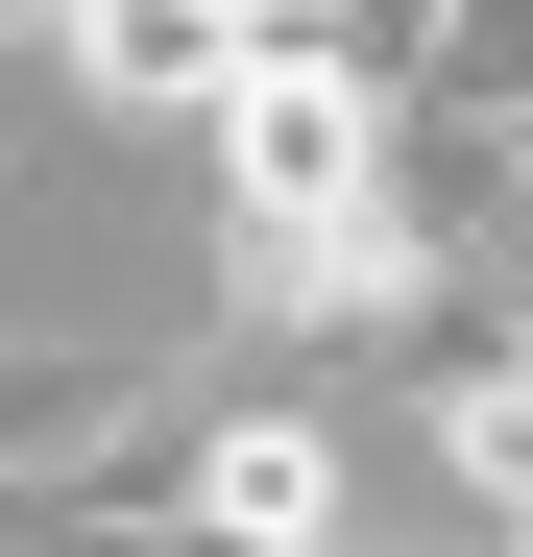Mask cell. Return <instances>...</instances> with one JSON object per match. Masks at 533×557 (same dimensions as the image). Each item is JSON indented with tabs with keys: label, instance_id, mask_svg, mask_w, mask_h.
I'll list each match as a JSON object with an SVG mask.
<instances>
[{
	"label": "cell",
	"instance_id": "obj_1",
	"mask_svg": "<svg viewBox=\"0 0 533 557\" xmlns=\"http://www.w3.org/2000/svg\"><path fill=\"white\" fill-rule=\"evenodd\" d=\"M509 267H533V219H509Z\"/></svg>",
	"mask_w": 533,
	"mask_h": 557
}]
</instances>
